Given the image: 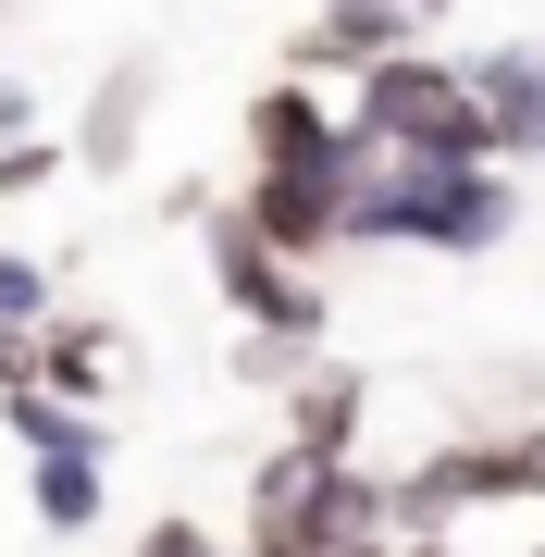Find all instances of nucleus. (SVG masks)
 Wrapping results in <instances>:
<instances>
[{
	"instance_id": "obj_1",
	"label": "nucleus",
	"mask_w": 545,
	"mask_h": 557,
	"mask_svg": "<svg viewBox=\"0 0 545 557\" xmlns=\"http://www.w3.org/2000/svg\"><path fill=\"white\" fill-rule=\"evenodd\" d=\"M521 236V199H508L496 161H384V174L347 199V248H446L484 260Z\"/></svg>"
},
{
	"instance_id": "obj_2",
	"label": "nucleus",
	"mask_w": 545,
	"mask_h": 557,
	"mask_svg": "<svg viewBox=\"0 0 545 557\" xmlns=\"http://www.w3.org/2000/svg\"><path fill=\"white\" fill-rule=\"evenodd\" d=\"M397 496L360 471V458H323V446H273L261 483H248V545L273 557H347V545H384Z\"/></svg>"
},
{
	"instance_id": "obj_3",
	"label": "nucleus",
	"mask_w": 545,
	"mask_h": 557,
	"mask_svg": "<svg viewBox=\"0 0 545 557\" xmlns=\"http://www.w3.org/2000/svg\"><path fill=\"white\" fill-rule=\"evenodd\" d=\"M360 124L384 137V161H496V124L471 100V62H422V50L372 62L360 75Z\"/></svg>"
},
{
	"instance_id": "obj_4",
	"label": "nucleus",
	"mask_w": 545,
	"mask_h": 557,
	"mask_svg": "<svg viewBox=\"0 0 545 557\" xmlns=\"http://www.w3.org/2000/svg\"><path fill=\"white\" fill-rule=\"evenodd\" d=\"M484 496H545V434H459V446H434L422 471L397 483V520H459V508H484Z\"/></svg>"
},
{
	"instance_id": "obj_5",
	"label": "nucleus",
	"mask_w": 545,
	"mask_h": 557,
	"mask_svg": "<svg viewBox=\"0 0 545 557\" xmlns=\"http://www.w3.org/2000/svg\"><path fill=\"white\" fill-rule=\"evenodd\" d=\"M211 285H223L248 322H261V335H310V347H323V285L285 273V248H273L248 211H223V223H211Z\"/></svg>"
},
{
	"instance_id": "obj_6",
	"label": "nucleus",
	"mask_w": 545,
	"mask_h": 557,
	"mask_svg": "<svg viewBox=\"0 0 545 557\" xmlns=\"http://www.w3.org/2000/svg\"><path fill=\"white\" fill-rule=\"evenodd\" d=\"M285 50H298V75H372V62L422 50V0H323Z\"/></svg>"
},
{
	"instance_id": "obj_7",
	"label": "nucleus",
	"mask_w": 545,
	"mask_h": 557,
	"mask_svg": "<svg viewBox=\"0 0 545 557\" xmlns=\"http://www.w3.org/2000/svg\"><path fill=\"white\" fill-rule=\"evenodd\" d=\"M471 100L496 124V161H545V38H508L471 62Z\"/></svg>"
},
{
	"instance_id": "obj_8",
	"label": "nucleus",
	"mask_w": 545,
	"mask_h": 557,
	"mask_svg": "<svg viewBox=\"0 0 545 557\" xmlns=\"http://www.w3.org/2000/svg\"><path fill=\"white\" fill-rule=\"evenodd\" d=\"M360 409H372V384L347 372V359H310V372H298V397H285V446L360 458Z\"/></svg>"
},
{
	"instance_id": "obj_9",
	"label": "nucleus",
	"mask_w": 545,
	"mask_h": 557,
	"mask_svg": "<svg viewBox=\"0 0 545 557\" xmlns=\"http://www.w3.org/2000/svg\"><path fill=\"white\" fill-rule=\"evenodd\" d=\"M0 421H13L25 458H75V446H100V421H87L75 397H50L38 372H0Z\"/></svg>"
},
{
	"instance_id": "obj_10",
	"label": "nucleus",
	"mask_w": 545,
	"mask_h": 557,
	"mask_svg": "<svg viewBox=\"0 0 545 557\" xmlns=\"http://www.w3.org/2000/svg\"><path fill=\"white\" fill-rule=\"evenodd\" d=\"M137 124H149V62H124V75H100V100L75 124V161L87 174H124L137 161Z\"/></svg>"
},
{
	"instance_id": "obj_11",
	"label": "nucleus",
	"mask_w": 545,
	"mask_h": 557,
	"mask_svg": "<svg viewBox=\"0 0 545 557\" xmlns=\"http://www.w3.org/2000/svg\"><path fill=\"white\" fill-rule=\"evenodd\" d=\"M112 322H38V335H25V372H38L50 384V397H87V384H100L112 372Z\"/></svg>"
},
{
	"instance_id": "obj_12",
	"label": "nucleus",
	"mask_w": 545,
	"mask_h": 557,
	"mask_svg": "<svg viewBox=\"0 0 545 557\" xmlns=\"http://www.w3.org/2000/svg\"><path fill=\"white\" fill-rule=\"evenodd\" d=\"M38 533H87L100 520V446H75V458H38Z\"/></svg>"
},
{
	"instance_id": "obj_13",
	"label": "nucleus",
	"mask_w": 545,
	"mask_h": 557,
	"mask_svg": "<svg viewBox=\"0 0 545 557\" xmlns=\"http://www.w3.org/2000/svg\"><path fill=\"white\" fill-rule=\"evenodd\" d=\"M38 322H50V273L25 248H0V335H38Z\"/></svg>"
},
{
	"instance_id": "obj_14",
	"label": "nucleus",
	"mask_w": 545,
	"mask_h": 557,
	"mask_svg": "<svg viewBox=\"0 0 545 557\" xmlns=\"http://www.w3.org/2000/svg\"><path fill=\"white\" fill-rule=\"evenodd\" d=\"M62 161H75V149H50V137H13V149H0V199H25V186H50Z\"/></svg>"
},
{
	"instance_id": "obj_15",
	"label": "nucleus",
	"mask_w": 545,
	"mask_h": 557,
	"mask_svg": "<svg viewBox=\"0 0 545 557\" xmlns=\"http://www.w3.org/2000/svg\"><path fill=\"white\" fill-rule=\"evenodd\" d=\"M137 557H223V545H211V533H199V520H162V533H149V545H137Z\"/></svg>"
},
{
	"instance_id": "obj_16",
	"label": "nucleus",
	"mask_w": 545,
	"mask_h": 557,
	"mask_svg": "<svg viewBox=\"0 0 545 557\" xmlns=\"http://www.w3.org/2000/svg\"><path fill=\"white\" fill-rule=\"evenodd\" d=\"M0 137H38V87L25 75H0Z\"/></svg>"
},
{
	"instance_id": "obj_17",
	"label": "nucleus",
	"mask_w": 545,
	"mask_h": 557,
	"mask_svg": "<svg viewBox=\"0 0 545 557\" xmlns=\"http://www.w3.org/2000/svg\"><path fill=\"white\" fill-rule=\"evenodd\" d=\"M372 557H446V545H434V533H384Z\"/></svg>"
},
{
	"instance_id": "obj_18",
	"label": "nucleus",
	"mask_w": 545,
	"mask_h": 557,
	"mask_svg": "<svg viewBox=\"0 0 545 557\" xmlns=\"http://www.w3.org/2000/svg\"><path fill=\"white\" fill-rule=\"evenodd\" d=\"M434 13H459V0H422V25H434Z\"/></svg>"
},
{
	"instance_id": "obj_19",
	"label": "nucleus",
	"mask_w": 545,
	"mask_h": 557,
	"mask_svg": "<svg viewBox=\"0 0 545 557\" xmlns=\"http://www.w3.org/2000/svg\"><path fill=\"white\" fill-rule=\"evenodd\" d=\"M236 557H273V545H236Z\"/></svg>"
},
{
	"instance_id": "obj_20",
	"label": "nucleus",
	"mask_w": 545,
	"mask_h": 557,
	"mask_svg": "<svg viewBox=\"0 0 545 557\" xmlns=\"http://www.w3.org/2000/svg\"><path fill=\"white\" fill-rule=\"evenodd\" d=\"M0 347H25V335H0Z\"/></svg>"
}]
</instances>
